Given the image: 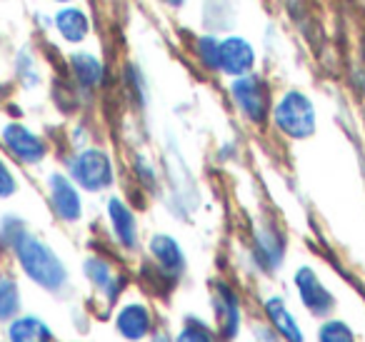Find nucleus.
Wrapping results in <instances>:
<instances>
[{"mask_svg": "<svg viewBox=\"0 0 365 342\" xmlns=\"http://www.w3.org/2000/svg\"><path fill=\"white\" fill-rule=\"evenodd\" d=\"M6 242L16 250V257L21 262V267L26 270V275L33 282H38L46 290H61L68 280L66 265L58 260V255L41 242L38 237L28 235L26 227L18 222L16 230L6 227Z\"/></svg>", "mask_w": 365, "mask_h": 342, "instance_id": "obj_1", "label": "nucleus"}, {"mask_svg": "<svg viewBox=\"0 0 365 342\" xmlns=\"http://www.w3.org/2000/svg\"><path fill=\"white\" fill-rule=\"evenodd\" d=\"M273 120L288 138L303 140V138L313 135L315 130V108L305 93L290 90L278 100L273 110Z\"/></svg>", "mask_w": 365, "mask_h": 342, "instance_id": "obj_2", "label": "nucleus"}, {"mask_svg": "<svg viewBox=\"0 0 365 342\" xmlns=\"http://www.w3.org/2000/svg\"><path fill=\"white\" fill-rule=\"evenodd\" d=\"M230 93H233V103L238 105V110L248 118L250 123L260 125V123L268 118V108H270V93L268 86L260 76H240L233 81L230 86Z\"/></svg>", "mask_w": 365, "mask_h": 342, "instance_id": "obj_3", "label": "nucleus"}, {"mask_svg": "<svg viewBox=\"0 0 365 342\" xmlns=\"http://www.w3.org/2000/svg\"><path fill=\"white\" fill-rule=\"evenodd\" d=\"M71 177L88 192H98L113 182L110 157L103 150H81L71 160Z\"/></svg>", "mask_w": 365, "mask_h": 342, "instance_id": "obj_4", "label": "nucleus"}, {"mask_svg": "<svg viewBox=\"0 0 365 342\" xmlns=\"http://www.w3.org/2000/svg\"><path fill=\"white\" fill-rule=\"evenodd\" d=\"M255 66V51L245 38L228 36L220 41V73L230 78L248 76Z\"/></svg>", "mask_w": 365, "mask_h": 342, "instance_id": "obj_5", "label": "nucleus"}, {"mask_svg": "<svg viewBox=\"0 0 365 342\" xmlns=\"http://www.w3.org/2000/svg\"><path fill=\"white\" fill-rule=\"evenodd\" d=\"M3 140H6L8 150L23 162H41L46 157V142L36 135L33 130H28L26 125H18V123H11V125L3 128Z\"/></svg>", "mask_w": 365, "mask_h": 342, "instance_id": "obj_6", "label": "nucleus"}, {"mask_svg": "<svg viewBox=\"0 0 365 342\" xmlns=\"http://www.w3.org/2000/svg\"><path fill=\"white\" fill-rule=\"evenodd\" d=\"M295 285H298L300 300H303V305L308 307L310 312L323 315V312H328L330 307H333V295L325 290V285L318 280V275H315L310 267H300V270L295 272Z\"/></svg>", "mask_w": 365, "mask_h": 342, "instance_id": "obj_7", "label": "nucleus"}, {"mask_svg": "<svg viewBox=\"0 0 365 342\" xmlns=\"http://www.w3.org/2000/svg\"><path fill=\"white\" fill-rule=\"evenodd\" d=\"M51 202H53V210L58 212V217L68 222H76L83 212V202H81V195H78L76 185H73L68 177L63 175H51Z\"/></svg>", "mask_w": 365, "mask_h": 342, "instance_id": "obj_8", "label": "nucleus"}, {"mask_svg": "<svg viewBox=\"0 0 365 342\" xmlns=\"http://www.w3.org/2000/svg\"><path fill=\"white\" fill-rule=\"evenodd\" d=\"M56 28L68 43H83L91 33V21L88 13L81 8H61L56 13Z\"/></svg>", "mask_w": 365, "mask_h": 342, "instance_id": "obj_9", "label": "nucleus"}, {"mask_svg": "<svg viewBox=\"0 0 365 342\" xmlns=\"http://www.w3.org/2000/svg\"><path fill=\"white\" fill-rule=\"evenodd\" d=\"M108 215H110L113 230H115V237L120 240L123 247H135L138 242V230H135V217H133L130 207L123 200L113 197L108 202Z\"/></svg>", "mask_w": 365, "mask_h": 342, "instance_id": "obj_10", "label": "nucleus"}, {"mask_svg": "<svg viewBox=\"0 0 365 342\" xmlns=\"http://www.w3.org/2000/svg\"><path fill=\"white\" fill-rule=\"evenodd\" d=\"M118 332L125 335L128 340H140V337L148 335L150 330V312L143 305H125L120 312H118Z\"/></svg>", "mask_w": 365, "mask_h": 342, "instance_id": "obj_11", "label": "nucleus"}, {"mask_svg": "<svg viewBox=\"0 0 365 342\" xmlns=\"http://www.w3.org/2000/svg\"><path fill=\"white\" fill-rule=\"evenodd\" d=\"M150 252L153 257L158 260V265L163 267L165 272H180L182 265H185V257H182L180 247H178V242L173 240V237L168 235H155L150 240Z\"/></svg>", "mask_w": 365, "mask_h": 342, "instance_id": "obj_12", "label": "nucleus"}, {"mask_svg": "<svg viewBox=\"0 0 365 342\" xmlns=\"http://www.w3.org/2000/svg\"><path fill=\"white\" fill-rule=\"evenodd\" d=\"M265 310H268V317L273 320L275 330H278L285 340L288 342H303V332L298 330V325H295L293 315L288 312V307H285L283 300L270 297V300H265Z\"/></svg>", "mask_w": 365, "mask_h": 342, "instance_id": "obj_13", "label": "nucleus"}, {"mask_svg": "<svg viewBox=\"0 0 365 342\" xmlns=\"http://www.w3.org/2000/svg\"><path fill=\"white\" fill-rule=\"evenodd\" d=\"M11 342H51V330L38 317H18L8 330Z\"/></svg>", "mask_w": 365, "mask_h": 342, "instance_id": "obj_14", "label": "nucleus"}, {"mask_svg": "<svg viewBox=\"0 0 365 342\" xmlns=\"http://www.w3.org/2000/svg\"><path fill=\"white\" fill-rule=\"evenodd\" d=\"M71 68H73V76L78 78V83L83 88H96L103 81L101 61L96 56H91V53H73Z\"/></svg>", "mask_w": 365, "mask_h": 342, "instance_id": "obj_15", "label": "nucleus"}, {"mask_svg": "<svg viewBox=\"0 0 365 342\" xmlns=\"http://www.w3.org/2000/svg\"><path fill=\"white\" fill-rule=\"evenodd\" d=\"M255 252L260 257V265H265L268 270L278 267V262L283 260V242H280L278 232L273 230H258V237H255Z\"/></svg>", "mask_w": 365, "mask_h": 342, "instance_id": "obj_16", "label": "nucleus"}, {"mask_svg": "<svg viewBox=\"0 0 365 342\" xmlns=\"http://www.w3.org/2000/svg\"><path fill=\"white\" fill-rule=\"evenodd\" d=\"M218 315H220L223 330L228 332V335H235L240 312H238V300H235V295L228 290V287H220L218 290Z\"/></svg>", "mask_w": 365, "mask_h": 342, "instance_id": "obj_17", "label": "nucleus"}, {"mask_svg": "<svg viewBox=\"0 0 365 342\" xmlns=\"http://www.w3.org/2000/svg\"><path fill=\"white\" fill-rule=\"evenodd\" d=\"M86 272H88V277H91V280L96 282L98 287H101V290L110 292V297H115L120 280H115V277H113L110 267H108L106 262L98 260V257H91V260L86 262Z\"/></svg>", "mask_w": 365, "mask_h": 342, "instance_id": "obj_18", "label": "nucleus"}, {"mask_svg": "<svg viewBox=\"0 0 365 342\" xmlns=\"http://www.w3.org/2000/svg\"><path fill=\"white\" fill-rule=\"evenodd\" d=\"M21 310V292L16 280L0 277V320H8Z\"/></svg>", "mask_w": 365, "mask_h": 342, "instance_id": "obj_19", "label": "nucleus"}, {"mask_svg": "<svg viewBox=\"0 0 365 342\" xmlns=\"http://www.w3.org/2000/svg\"><path fill=\"white\" fill-rule=\"evenodd\" d=\"M198 58L205 68L220 71V41L215 36H200L198 38Z\"/></svg>", "mask_w": 365, "mask_h": 342, "instance_id": "obj_20", "label": "nucleus"}, {"mask_svg": "<svg viewBox=\"0 0 365 342\" xmlns=\"http://www.w3.org/2000/svg\"><path fill=\"white\" fill-rule=\"evenodd\" d=\"M318 340L320 342H355L350 327L343 325V322H328V325H323L320 327Z\"/></svg>", "mask_w": 365, "mask_h": 342, "instance_id": "obj_21", "label": "nucleus"}, {"mask_svg": "<svg viewBox=\"0 0 365 342\" xmlns=\"http://www.w3.org/2000/svg\"><path fill=\"white\" fill-rule=\"evenodd\" d=\"M175 342H213V337H210V332L205 330L203 325H198V322L190 320L188 327H185V330L178 335Z\"/></svg>", "mask_w": 365, "mask_h": 342, "instance_id": "obj_22", "label": "nucleus"}, {"mask_svg": "<svg viewBox=\"0 0 365 342\" xmlns=\"http://www.w3.org/2000/svg\"><path fill=\"white\" fill-rule=\"evenodd\" d=\"M16 192V177L8 170V165L0 160V197H11Z\"/></svg>", "mask_w": 365, "mask_h": 342, "instance_id": "obj_23", "label": "nucleus"}, {"mask_svg": "<svg viewBox=\"0 0 365 342\" xmlns=\"http://www.w3.org/2000/svg\"><path fill=\"white\" fill-rule=\"evenodd\" d=\"M168 3H170V6H182L185 0H168Z\"/></svg>", "mask_w": 365, "mask_h": 342, "instance_id": "obj_24", "label": "nucleus"}, {"mask_svg": "<svg viewBox=\"0 0 365 342\" xmlns=\"http://www.w3.org/2000/svg\"><path fill=\"white\" fill-rule=\"evenodd\" d=\"M3 93H6V88H3V86H0V100H3Z\"/></svg>", "mask_w": 365, "mask_h": 342, "instance_id": "obj_25", "label": "nucleus"}, {"mask_svg": "<svg viewBox=\"0 0 365 342\" xmlns=\"http://www.w3.org/2000/svg\"><path fill=\"white\" fill-rule=\"evenodd\" d=\"M56 3H73V0H56Z\"/></svg>", "mask_w": 365, "mask_h": 342, "instance_id": "obj_26", "label": "nucleus"}]
</instances>
